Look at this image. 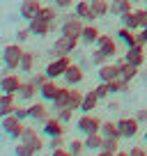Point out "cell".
I'll return each mask as SVG.
<instances>
[{
    "label": "cell",
    "instance_id": "obj_1",
    "mask_svg": "<svg viewBox=\"0 0 147 156\" xmlns=\"http://www.w3.org/2000/svg\"><path fill=\"white\" fill-rule=\"evenodd\" d=\"M101 122L103 119H99L92 112H83V115L76 119V129H78L83 136H92V133H101Z\"/></svg>",
    "mask_w": 147,
    "mask_h": 156
},
{
    "label": "cell",
    "instance_id": "obj_2",
    "mask_svg": "<svg viewBox=\"0 0 147 156\" xmlns=\"http://www.w3.org/2000/svg\"><path fill=\"white\" fill-rule=\"evenodd\" d=\"M85 28V21L78 19L76 14H64L62 16V25H60V34H69V37H78Z\"/></svg>",
    "mask_w": 147,
    "mask_h": 156
},
{
    "label": "cell",
    "instance_id": "obj_3",
    "mask_svg": "<svg viewBox=\"0 0 147 156\" xmlns=\"http://www.w3.org/2000/svg\"><path fill=\"white\" fill-rule=\"evenodd\" d=\"M69 64H71V58L69 55H60V58H51L48 64H46V76L53 78V80H58V78L64 76V71L69 69Z\"/></svg>",
    "mask_w": 147,
    "mask_h": 156
},
{
    "label": "cell",
    "instance_id": "obj_4",
    "mask_svg": "<svg viewBox=\"0 0 147 156\" xmlns=\"http://www.w3.org/2000/svg\"><path fill=\"white\" fill-rule=\"evenodd\" d=\"M25 51L21 48L19 44H9L2 48V64H5L9 71H16V69L21 67V58H23Z\"/></svg>",
    "mask_w": 147,
    "mask_h": 156
},
{
    "label": "cell",
    "instance_id": "obj_5",
    "mask_svg": "<svg viewBox=\"0 0 147 156\" xmlns=\"http://www.w3.org/2000/svg\"><path fill=\"white\" fill-rule=\"evenodd\" d=\"M0 129H2V131H5L9 138H14V140H21V136H23V131H25L23 122H21L16 115L2 117V119H0Z\"/></svg>",
    "mask_w": 147,
    "mask_h": 156
},
{
    "label": "cell",
    "instance_id": "obj_6",
    "mask_svg": "<svg viewBox=\"0 0 147 156\" xmlns=\"http://www.w3.org/2000/svg\"><path fill=\"white\" fill-rule=\"evenodd\" d=\"M115 122H117V131H120V140H122V138H136L138 136V126H140V124H138V119L136 117H120V119H115Z\"/></svg>",
    "mask_w": 147,
    "mask_h": 156
},
{
    "label": "cell",
    "instance_id": "obj_7",
    "mask_svg": "<svg viewBox=\"0 0 147 156\" xmlns=\"http://www.w3.org/2000/svg\"><path fill=\"white\" fill-rule=\"evenodd\" d=\"M94 46H97L106 58H115V55H117V39L110 37V34H99Z\"/></svg>",
    "mask_w": 147,
    "mask_h": 156
},
{
    "label": "cell",
    "instance_id": "obj_8",
    "mask_svg": "<svg viewBox=\"0 0 147 156\" xmlns=\"http://www.w3.org/2000/svg\"><path fill=\"white\" fill-rule=\"evenodd\" d=\"M41 0H21V5H19V16L21 19H25V21H32L34 16L39 14V9H41Z\"/></svg>",
    "mask_w": 147,
    "mask_h": 156
},
{
    "label": "cell",
    "instance_id": "obj_9",
    "mask_svg": "<svg viewBox=\"0 0 147 156\" xmlns=\"http://www.w3.org/2000/svg\"><path fill=\"white\" fill-rule=\"evenodd\" d=\"M55 23H48V21L39 19V16H34L32 21H28V30L34 34V37H46L48 32H53Z\"/></svg>",
    "mask_w": 147,
    "mask_h": 156
},
{
    "label": "cell",
    "instance_id": "obj_10",
    "mask_svg": "<svg viewBox=\"0 0 147 156\" xmlns=\"http://www.w3.org/2000/svg\"><path fill=\"white\" fill-rule=\"evenodd\" d=\"M74 14L78 16V19H83L85 23H94V21L99 19V16L94 14L92 5H90L88 0H78V2H76V5H74Z\"/></svg>",
    "mask_w": 147,
    "mask_h": 156
},
{
    "label": "cell",
    "instance_id": "obj_11",
    "mask_svg": "<svg viewBox=\"0 0 147 156\" xmlns=\"http://www.w3.org/2000/svg\"><path fill=\"white\" fill-rule=\"evenodd\" d=\"M21 140H23V142H28V145L32 147V149L37 151V154H39V151H41V149H44V147H46L44 138H41L39 133L34 131L32 126H25V131H23V136H21Z\"/></svg>",
    "mask_w": 147,
    "mask_h": 156
},
{
    "label": "cell",
    "instance_id": "obj_12",
    "mask_svg": "<svg viewBox=\"0 0 147 156\" xmlns=\"http://www.w3.org/2000/svg\"><path fill=\"white\" fill-rule=\"evenodd\" d=\"M21 85H23V80H21L16 73H7V76L0 78V92H7V94H19Z\"/></svg>",
    "mask_w": 147,
    "mask_h": 156
},
{
    "label": "cell",
    "instance_id": "obj_13",
    "mask_svg": "<svg viewBox=\"0 0 147 156\" xmlns=\"http://www.w3.org/2000/svg\"><path fill=\"white\" fill-rule=\"evenodd\" d=\"M83 76H85L83 69H81L78 64H74V62H71V64H69V69L64 71V76H62V83L69 85V87H76L78 83H83Z\"/></svg>",
    "mask_w": 147,
    "mask_h": 156
},
{
    "label": "cell",
    "instance_id": "obj_14",
    "mask_svg": "<svg viewBox=\"0 0 147 156\" xmlns=\"http://www.w3.org/2000/svg\"><path fill=\"white\" fill-rule=\"evenodd\" d=\"M124 60H127L129 64H133V67L140 69L142 64H145V46H131V48H127V53H124Z\"/></svg>",
    "mask_w": 147,
    "mask_h": 156
},
{
    "label": "cell",
    "instance_id": "obj_15",
    "mask_svg": "<svg viewBox=\"0 0 147 156\" xmlns=\"http://www.w3.org/2000/svg\"><path fill=\"white\" fill-rule=\"evenodd\" d=\"M48 117L51 115H48V110H46L44 101H34V103H30V106H28V119H34V122L44 124Z\"/></svg>",
    "mask_w": 147,
    "mask_h": 156
},
{
    "label": "cell",
    "instance_id": "obj_16",
    "mask_svg": "<svg viewBox=\"0 0 147 156\" xmlns=\"http://www.w3.org/2000/svg\"><path fill=\"white\" fill-rule=\"evenodd\" d=\"M41 133H44V136H48V138H53V136H64V124L53 115V117H48V119L44 122Z\"/></svg>",
    "mask_w": 147,
    "mask_h": 156
},
{
    "label": "cell",
    "instance_id": "obj_17",
    "mask_svg": "<svg viewBox=\"0 0 147 156\" xmlns=\"http://www.w3.org/2000/svg\"><path fill=\"white\" fill-rule=\"evenodd\" d=\"M97 78L99 83H110V80H115L117 78V62H106L101 64V67H97Z\"/></svg>",
    "mask_w": 147,
    "mask_h": 156
},
{
    "label": "cell",
    "instance_id": "obj_18",
    "mask_svg": "<svg viewBox=\"0 0 147 156\" xmlns=\"http://www.w3.org/2000/svg\"><path fill=\"white\" fill-rule=\"evenodd\" d=\"M138 71H140V69L133 67V64H129L127 60H120V62H117V78H120V80H127V83H131L133 78L138 76Z\"/></svg>",
    "mask_w": 147,
    "mask_h": 156
},
{
    "label": "cell",
    "instance_id": "obj_19",
    "mask_svg": "<svg viewBox=\"0 0 147 156\" xmlns=\"http://www.w3.org/2000/svg\"><path fill=\"white\" fill-rule=\"evenodd\" d=\"M78 41H81L78 37H69V34H60V37L55 39V44H53V46H58V48L62 51L64 55H69V53H74V51H76Z\"/></svg>",
    "mask_w": 147,
    "mask_h": 156
},
{
    "label": "cell",
    "instance_id": "obj_20",
    "mask_svg": "<svg viewBox=\"0 0 147 156\" xmlns=\"http://www.w3.org/2000/svg\"><path fill=\"white\" fill-rule=\"evenodd\" d=\"M99 28L94 23H85V28H83V32H81V44H85V46H94L97 44V39H99Z\"/></svg>",
    "mask_w": 147,
    "mask_h": 156
},
{
    "label": "cell",
    "instance_id": "obj_21",
    "mask_svg": "<svg viewBox=\"0 0 147 156\" xmlns=\"http://www.w3.org/2000/svg\"><path fill=\"white\" fill-rule=\"evenodd\" d=\"M99 103H101V99H99L97 90H90V92L83 94V101H81V108H78V110H81V112H92Z\"/></svg>",
    "mask_w": 147,
    "mask_h": 156
},
{
    "label": "cell",
    "instance_id": "obj_22",
    "mask_svg": "<svg viewBox=\"0 0 147 156\" xmlns=\"http://www.w3.org/2000/svg\"><path fill=\"white\" fill-rule=\"evenodd\" d=\"M58 90H60V85L55 83L53 78H48V80L39 87V99H41V101H53L55 94H58Z\"/></svg>",
    "mask_w": 147,
    "mask_h": 156
},
{
    "label": "cell",
    "instance_id": "obj_23",
    "mask_svg": "<svg viewBox=\"0 0 147 156\" xmlns=\"http://www.w3.org/2000/svg\"><path fill=\"white\" fill-rule=\"evenodd\" d=\"M69 97H71V87H69V85L60 87L58 94H55V99H53V108H55V110H60V108H69Z\"/></svg>",
    "mask_w": 147,
    "mask_h": 156
},
{
    "label": "cell",
    "instance_id": "obj_24",
    "mask_svg": "<svg viewBox=\"0 0 147 156\" xmlns=\"http://www.w3.org/2000/svg\"><path fill=\"white\" fill-rule=\"evenodd\" d=\"M39 19H44V21H48V23H58V19H60V9L51 2V5H41V9H39Z\"/></svg>",
    "mask_w": 147,
    "mask_h": 156
},
{
    "label": "cell",
    "instance_id": "obj_25",
    "mask_svg": "<svg viewBox=\"0 0 147 156\" xmlns=\"http://www.w3.org/2000/svg\"><path fill=\"white\" fill-rule=\"evenodd\" d=\"M37 94H39V90L34 87L30 80H23V85H21V90H19V94H16V97H19V101H32Z\"/></svg>",
    "mask_w": 147,
    "mask_h": 156
},
{
    "label": "cell",
    "instance_id": "obj_26",
    "mask_svg": "<svg viewBox=\"0 0 147 156\" xmlns=\"http://www.w3.org/2000/svg\"><path fill=\"white\" fill-rule=\"evenodd\" d=\"M127 12H133V2L131 0H110V14L122 16Z\"/></svg>",
    "mask_w": 147,
    "mask_h": 156
},
{
    "label": "cell",
    "instance_id": "obj_27",
    "mask_svg": "<svg viewBox=\"0 0 147 156\" xmlns=\"http://www.w3.org/2000/svg\"><path fill=\"white\" fill-rule=\"evenodd\" d=\"M101 136L103 138H120L117 122H115V119H103L101 122Z\"/></svg>",
    "mask_w": 147,
    "mask_h": 156
},
{
    "label": "cell",
    "instance_id": "obj_28",
    "mask_svg": "<svg viewBox=\"0 0 147 156\" xmlns=\"http://www.w3.org/2000/svg\"><path fill=\"white\" fill-rule=\"evenodd\" d=\"M101 140H103L101 133H92V136H85L83 145H85L88 151H99V149H101Z\"/></svg>",
    "mask_w": 147,
    "mask_h": 156
},
{
    "label": "cell",
    "instance_id": "obj_29",
    "mask_svg": "<svg viewBox=\"0 0 147 156\" xmlns=\"http://www.w3.org/2000/svg\"><path fill=\"white\" fill-rule=\"evenodd\" d=\"M90 5H92L94 14H97L99 19H103V16L110 12V2H108V0H90Z\"/></svg>",
    "mask_w": 147,
    "mask_h": 156
},
{
    "label": "cell",
    "instance_id": "obj_30",
    "mask_svg": "<svg viewBox=\"0 0 147 156\" xmlns=\"http://www.w3.org/2000/svg\"><path fill=\"white\" fill-rule=\"evenodd\" d=\"M32 69H34V53L25 51V53H23V58H21V67H19V71H25V73H30Z\"/></svg>",
    "mask_w": 147,
    "mask_h": 156
},
{
    "label": "cell",
    "instance_id": "obj_31",
    "mask_svg": "<svg viewBox=\"0 0 147 156\" xmlns=\"http://www.w3.org/2000/svg\"><path fill=\"white\" fill-rule=\"evenodd\" d=\"M120 19H122V25H124V28H129V30H140V28H138L136 12H127V14H122Z\"/></svg>",
    "mask_w": 147,
    "mask_h": 156
},
{
    "label": "cell",
    "instance_id": "obj_32",
    "mask_svg": "<svg viewBox=\"0 0 147 156\" xmlns=\"http://www.w3.org/2000/svg\"><path fill=\"white\" fill-rule=\"evenodd\" d=\"M14 154H16V156H37V151H34L32 147L28 145V142L19 140V142H16V149H14Z\"/></svg>",
    "mask_w": 147,
    "mask_h": 156
},
{
    "label": "cell",
    "instance_id": "obj_33",
    "mask_svg": "<svg viewBox=\"0 0 147 156\" xmlns=\"http://www.w3.org/2000/svg\"><path fill=\"white\" fill-rule=\"evenodd\" d=\"M106 62H110V58H106V55H103L99 48H94L92 55H90V64H94V67H101V64H106Z\"/></svg>",
    "mask_w": 147,
    "mask_h": 156
},
{
    "label": "cell",
    "instance_id": "obj_34",
    "mask_svg": "<svg viewBox=\"0 0 147 156\" xmlns=\"http://www.w3.org/2000/svg\"><path fill=\"white\" fill-rule=\"evenodd\" d=\"M81 101H83V92H78L76 87H71V97H69V108L71 110H78Z\"/></svg>",
    "mask_w": 147,
    "mask_h": 156
},
{
    "label": "cell",
    "instance_id": "obj_35",
    "mask_svg": "<svg viewBox=\"0 0 147 156\" xmlns=\"http://www.w3.org/2000/svg\"><path fill=\"white\" fill-rule=\"evenodd\" d=\"M55 117H58L62 124H69L74 119V110L71 108H60V110H55Z\"/></svg>",
    "mask_w": 147,
    "mask_h": 156
},
{
    "label": "cell",
    "instance_id": "obj_36",
    "mask_svg": "<svg viewBox=\"0 0 147 156\" xmlns=\"http://www.w3.org/2000/svg\"><path fill=\"white\" fill-rule=\"evenodd\" d=\"M120 138H103L101 140V149H106V151H117L120 149Z\"/></svg>",
    "mask_w": 147,
    "mask_h": 156
},
{
    "label": "cell",
    "instance_id": "obj_37",
    "mask_svg": "<svg viewBox=\"0 0 147 156\" xmlns=\"http://www.w3.org/2000/svg\"><path fill=\"white\" fill-rule=\"evenodd\" d=\"M94 90H97V94H99V99H101V101L110 99V94H113V92H110V85H108V83H99Z\"/></svg>",
    "mask_w": 147,
    "mask_h": 156
},
{
    "label": "cell",
    "instance_id": "obj_38",
    "mask_svg": "<svg viewBox=\"0 0 147 156\" xmlns=\"http://www.w3.org/2000/svg\"><path fill=\"white\" fill-rule=\"evenodd\" d=\"M67 149L71 151L74 156H76V154H83V151H85V145H83V140H76V138H74V140L69 142V147H67Z\"/></svg>",
    "mask_w": 147,
    "mask_h": 156
},
{
    "label": "cell",
    "instance_id": "obj_39",
    "mask_svg": "<svg viewBox=\"0 0 147 156\" xmlns=\"http://www.w3.org/2000/svg\"><path fill=\"white\" fill-rule=\"evenodd\" d=\"M46 80H48V76H46V71H41V73H37V76H32V78H30V83H32V85H34V87H37V90H39L41 85L46 83Z\"/></svg>",
    "mask_w": 147,
    "mask_h": 156
},
{
    "label": "cell",
    "instance_id": "obj_40",
    "mask_svg": "<svg viewBox=\"0 0 147 156\" xmlns=\"http://www.w3.org/2000/svg\"><path fill=\"white\" fill-rule=\"evenodd\" d=\"M14 110H16V103H0V119L7 115H14Z\"/></svg>",
    "mask_w": 147,
    "mask_h": 156
},
{
    "label": "cell",
    "instance_id": "obj_41",
    "mask_svg": "<svg viewBox=\"0 0 147 156\" xmlns=\"http://www.w3.org/2000/svg\"><path fill=\"white\" fill-rule=\"evenodd\" d=\"M136 12V19H138V28H145L147 25V7H142V9H133Z\"/></svg>",
    "mask_w": 147,
    "mask_h": 156
},
{
    "label": "cell",
    "instance_id": "obj_42",
    "mask_svg": "<svg viewBox=\"0 0 147 156\" xmlns=\"http://www.w3.org/2000/svg\"><path fill=\"white\" fill-rule=\"evenodd\" d=\"M58 147H64V138H62V136H53V138H48V149L53 151V149H58Z\"/></svg>",
    "mask_w": 147,
    "mask_h": 156
},
{
    "label": "cell",
    "instance_id": "obj_43",
    "mask_svg": "<svg viewBox=\"0 0 147 156\" xmlns=\"http://www.w3.org/2000/svg\"><path fill=\"white\" fill-rule=\"evenodd\" d=\"M51 2H53L58 9H69V7L74 5V0H51Z\"/></svg>",
    "mask_w": 147,
    "mask_h": 156
},
{
    "label": "cell",
    "instance_id": "obj_44",
    "mask_svg": "<svg viewBox=\"0 0 147 156\" xmlns=\"http://www.w3.org/2000/svg\"><path fill=\"white\" fill-rule=\"evenodd\" d=\"M138 119V124H147V108H140V110H136V115H133Z\"/></svg>",
    "mask_w": 147,
    "mask_h": 156
},
{
    "label": "cell",
    "instance_id": "obj_45",
    "mask_svg": "<svg viewBox=\"0 0 147 156\" xmlns=\"http://www.w3.org/2000/svg\"><path fill=\"white\" fill-rule=\"evenodd\" d=\"M30 34H32V32H30V30H28V28H23V30H19V32H16V39H19V44H23V41H25V39H28V37H30Z\"/></svg>",
    "mask_w": 147,
    "mask_h": 156
},
{
    "label": "cell",
    "instance_id": "obj_46",
    "mask_svg": "<svg viewBox=\"0 0 147 156\" xmlns=\"http://www.w3.org/2000/svg\"><path fill=\"white\" fill-rule=\"evenodd\" d=\"M51 156H74L69 149H64V147H58V149H53L51 151Z\"/></svg>",
    "mask_w": 147,
    "mask_h": 156
},
{
    "label": "cell",
    "instance_id": "obj_47",
    "mask_svg": "<svg viewBox=\"0 0 147 156\" xmlns=\"http://www.w3.org/2000/svg\"><path fill=\"white\" fill-rule=\"evenodd\" d=\"M14 115H16V117H19L21 122H23V119H28V108H19V106H16V110H14Z\"/></svg>",
    "mask_w": 147,
    "mask_h": 156
},
{
    "label": "cell",
    "instance_id": "obj_48",
    "mask_svg": "<svg viewBox=\"0 0 147 156\" xmlns=\"http://www.w3.org/2000/svg\"><path fill=\"white\" fill-rule=\"evenodd\" d=\"M129 156H147V151L142 147H133V149H129Z\"/></svg>",
    "mask_w": 147,
    "mask_h": 156
},
{
    "label": "cell",
    "instance_id": "obj_49",
    "mask_svg": "<svg viewBox=\"0 0 147 156\" xmlns=\"http://www.w3.org/2000/svg\"><path fill=\"white\" fill-rule=\"evenodd\" d=\"M138 37H140L142 41L147 44V25H145V28H140V30H138Z\"/></svg>",
    "mask_w": 147,
    "mask_h": 156
},
{
    "label": "cell",
    "instance_id": "obj_50",
    "mask_svg": "<svg viewBox=\"0 0 147 156\" xmlns=\"http://www.w3.org/2000/svg\"><path fill=\"white\" fill-rule=\"evenodd\" d=\"M97 156H115V151H106V149H99Z\"/></svg>",
    "mask_w": 147,
    "mask_h": 156
},
{
    "label": "cell",
    "instance_id": "obj_51",
    "mask_svg": "<svg viewBox=\"0 0 147 156\" xmlns=\"http://www.w3.org/2000/svg\"><path fill=\"white\" fill-rule=\"evenodd\" d=\"M115 156H129V151H120L117 149V151H115Z\"/></svg>",
    "mask_w": 147,
    "mask_h": 156
},
{
    "label": "cell",
    "instance_id": "obj_52",
    "mask_svg": "<svg viewBox=\"0 0 147 156\" xmlns=\"http://www.w3.org/2000/svg\"><path fill=\"white\" fill-rule=\"evenodd\" d=\"M131 2H133V5H136V2H142V0H131Z\"/></svg>",
    "mask_w": 147,
    "mask_h": 156
},
{
    "label": "cell",
    "instance_id": "obj_53",
    "mask_svg": "<svg viewBox=\"0 0 147 156\" xmlns=\"http://www.w3.org/2000/svg\"><path fill=\"white\" fill-rule=\"evenodd\" d=\"M142 138H145V140H147V129H145V136H142Z\"/></svg>",
    "mask_w": 147,
    "mask_h": 156
},
{
    "label": "cell",
    "instance_id": "obj_54",
    "mask_svg": "<svg viewBox=\"0 0 147 156\" xmlns=\"http://www.w3.org/2000/svg\"><path fill=\"white\" fill-rule=\"evenodd\" d=\"M142 5H145V7H147V0H142Z\"/></svg>",
    "mask_w": 147,
    "mask_h": 156
},
{
    "label": "cell",
    "instance_id": "obj_55",
    "mask_svg": "<svg viewBox=\"0 0 147 156\" xmlns=\"http://www.w3.org/2000/svg\"><path fill=\"white\" fill-rule=\"evenodd\" d=\"M76 156H83V154H76Z\"/></svg>",
    "mask_w": 147,
    "mask_h": 156
}]
</instances>
